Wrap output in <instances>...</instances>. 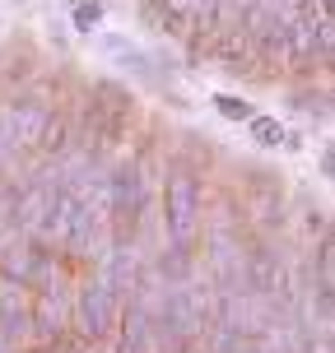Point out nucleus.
Returning <instances> with one entry per match:
<instances>
[{"label": "nucleus", "instance_id": "obj_1", "mask_svg": "<svg viewBox=\"0 0 335 353\" xmlns=\"http://www.w3.org/2000/svg\"><path fill=\"white\" fill-rule=\"evenodd\" d=\"M122 307H126V288L117 279L98 274V279L79 293V302H75L79 330H84V335H103V330H112V321L122 316Z\"/></svg>", "mask_w": 335, "mask_h": 353}, {"label": "nucleus", "instance_id": "obj_2", "mask_svg": "<svg viewBox=\"0 0 335 353\" xmlns=\"http://www.w3.org/2000/svg\"><path fill=\"white\" fill-rule=\"evenodd\" d=\"M200 223V191H195L191 176H173L168 181V232L177 242H186Z\"/></svg>", "mask_w": 335, "mask_h": 353}, {"label": "nucleus", "instance_id": "obj_3", "mask_svg": "<svg viewBox=\"0 0 335 353\" xmlns=\"http://www.w3.org/2000/svg\"><path fill=\"white\" fill-rule=\"evenodd\" d=\"M28 325V312H23V302H19V293H10V288H0V344H10V339L19 335Z\"/></svg>", "mask_w": 335, "mask_h": 353}, {"label": "nucleus", "instance_id": "obj_4", "mask_svg": "<svg viewBox=\"0 0 335 353\" xmlns=\"http://www.w3.org/2000/svg\"><path fill=\"white\" fill-rule=\"evenodd\" d=\"M256 135H261L265 144H280V140H284V130H275L270 121H256Z\"/></svg>", "mask_w": 335, "mask_h": 353}, {"label": "nucleus", "instance_id": "obj_5", "mask_svg": "<svg viewBox=\"0 0 335 353\" xmlns=\"http://www.w3.org/2000/svg\"><path fill=\"white\" fill-rule=\"evenodd\" d=\"M0 353H10V344H0Z\"/></svg>", "mask_w": 335, "mask_h": 353}]
</instances>
